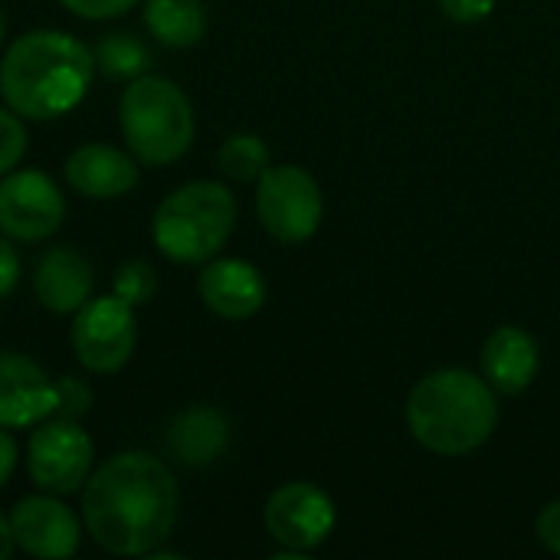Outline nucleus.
I'll use <instances>...</instances> for the list:
<instances>
[{
	"mask_svg": "<svg viewBox=\"0 0 560 560\" xmlns=\"http://www.w3.org/2000/svg\"><path fill=\"white\" fill-rule=\"evenodd\" d=\"M180 489L174 472L151 453H118L82 486V525L115 558L154 555L174 532Z\"/></svg>",
	"mask_w": 560,
	"mask_h": 560,
	"instance_id": "1",
	"label": "nucleus"
},
{
	"mask_svg": "<svg viewBox=\"0 0 560 560\" xmlns=\"http://www.w3.org/2000/svg\"><path fill=\"white\" fill-rule=\"evenodd\" d=\"M95 72V56L85 43L62 30H33L3 52L0 92L20 118L49 121L89 95Z\"/></svg>",
	"mask_w": 560,
	"mask_h": 560,
	"instance_id": "2",
	"label": "nucleus"
},
{
	"mask_svg": "<svg viewBox=\"0 0 560 560\" xmlns=\"http://www.w3.org/2000/svg\"><path fill=\"white\" fill-rule=\"evenodd\" d=\"M410 433L436 456H466L499 427L495 390L463 368L427 374L407 397Z\"/></svg>",
	"mask_w": 560,
	"mask_h": 560,
	"instance_id": "3",
	"label": "nucleus"
},
{
	"mask_svg": "<svg viewBox=\"0 0 560 560\" xmlns=\"http://www.w3.org/2000/svg\"><path fill=\"white\" fill-rule=\"evenodd\" d=\"M118 125L135 161L164 167L180 161L194 141V105L177 82L144 72L121 92Z\"/></svg>",
	"mask_w": 560,
	"mask_h": 560,
	"instance_id": "4",
	"label": "nucleus"
},
{
	"mask_svg": "<svg viewBox=\"0 0 560 560\" xmlns=\"http://www.w3.org/2000/svg\"><path fill=\"white\" fill-rule=\"evenodd\" d=\"M236 226V197L217 180H194L167 194L154 213V246L184 266L210 262Z\"/></svg>",
	"mask_w": 560,
	"mask_h": 560,
	"instance_id": "5",
	"label": "nucleus"
},
{
	"mask_svg": "<svg viewBox=\"0 0 560 560\" xmlns=\"http://www.w3.org/2000/svg\"><path fill=\"white\" fill-rule=\"evenodd\" d=\"M322 187L299 164L266 167L256 190V213L269 236L279 243H305L322 223Z\"/></svg>",
	"mask_w": 560,
	"mask_h": 560,
	"instance_id": "6",
	"label": "nucleus"
},
{
	"mask_svg": "<svg viewBox=\"0 0 560 560\" xmlns=\"http://www.w3.org/2000/svg\"><path fill=\"white\" fill-rule=\"evenodd\" d=\"M92 459H95V446L89 433L79 427V420L49 417L36 423L26 443V472L36 489L52 495L79 492L92 476Z\"/></svg>",
	"mask_w": 560,
	"mask_h": 560,
	"instance_id": "7",
	"label": "nucleus"
},
{
	"mask_svg": "<svg viewBox=\"0 0 560 560\" xmlns=\"http://www.w3.org/2000/svg\"><path fill=\"white\" fill-rule=\"evenodd\" d=\"M138 341L135 308L118 295L89 299L72 322V351L79 364L92 374H115L121 371Z\"/></svg>",
	"mask_w": 560,
	"mask_h": 560,
	"instance_id": "8",
	"label": "nucleus"
},
{
	"mask_svg": "<svg viewBox=\"0 0 560 560\" xmlns=\"http://www.w3.org/2000/svg\"><path fill=\"white\" fill-rule=\"evenodd\" d=\"M266 532L292 555L315 551L335 532V502L312 482H285L266 502Z\"/></svg>",
	"mask_w": 560,
	"mask_h": 560,
	"instance_id": "9",
	"label": "nucleus"
},
{
	"mask_svg": "<svg viewBox=\"0 0 560 560\" xmlns=\"http://www.w3.org/2000/svg\"><path fill=\"white\" fill-rule=\"evenodd\" d=\"M66 220V200L43 171H10L0 180V233L16 243H43Z\"/></svg>",
	"mask_w": 560,
	"mask_h": 560,
	"instance_id": "10",
	"label": "nucleus"
},
{
	"mask_svg": "<svg viewBox=\"0 0 560 560\" xmlns=\"http://www.w3.org/2000/svg\"><path fill=\"white\" fill-rule=\"evenodd\" d=\"M10 528L16 548L39 560L72 558L82 545V522L52 492L20 499L10 512Z\"/></svg>",
	"mask_w": 560,
	"mask_h": 560,
	"instance_id": "11",
	"label": "nucleus"
},
{
	"mask_svg": "<svg viewBox=\"0 0 560 560\" xmlns=\"http://www.w3.org/2000/svg\"><path fill=\"white\" fill-rule=\"evenodd\" d=\"M56 413V381L26 354H0V427L26 430Z\"/></svg>",
	"mask_w": 560,
	"mask_h": 560,
	"instance_id": "12",
	"label": "nucleus"
},
{
	"mask_svg": "<svg viewBox=\"0 0 560 560\" xmlns=\"http://www.w3.org/2000/svg\"><path fill=\"white\" fill-rule=\"evenodd\" d=\"M197 292L213 315L226 322H246L266 302V279L246 259H213L203 266Z\"/></svg>",
	"mask_w": 560,
	"mask_h": 560,
	"instance_id": "13",
	"label": "nucleus"
},
{
	"mask_svg": "<svg viewBox=\"0 0 560 560\" xmlns=\"http://www.w3.org/2000/svg\"><path fill=\"white\" fill-rule=\"evenodd\" d=\"M95 289V272L89 259L72 246H56L43 253L33 272L36 302L52 315H75Z\"/></svg>",
	"mask_w": 560,
	"mask_h": 560,
	"instance_id": "14",
	"label": "nucleus"
},
{
	"mask_svg": "<svg viewBox=\"0 0 560 560\" xmlns=\"http://www.w3.org/2000/svg\"><path fill=\"white\" fill-rule=\"evenodd\" d=\"M62 174L69 180V187L89 200H115L125 197L135 184H138V164L131 154L112 148V144H82L75 148L66 164Z\"/></svg>",
	"mask_w": 560,
	"mask_h": 560,
	"instance_id": "15",
	"label": "nucleus"
},
{
	"mask_svg": "<svg viewBox=\"0 0 560 560\" xmlns=\"http://www.w3.org/2000/svg\"><path fill=\"white\" fill-rule=\"evenodd\" d=\"M538 364H541L538 341L518 325L495 328L482 345V374L499 394L515 397L528 390L532 381L538 377Z\"/></svg>",
	"mask_w": 560,
	"mask_h": 560,
	"instance_id": "16",
	"label": "nucleus"
},
{
	"mask_svg": "<svg viewBox=\"0 0 560 560\" xmlns=\"http://www.w3.org/2000/svg\"><path fill=\"white\" fill-rule=\"evenodd\" d=\"M164 443L180 466H210L230 450V420L213 407H190L167 423Z\"/></svg>",
	"mask_w": 560,
	"mask_h": 560,
	"instance_id": "17",
	"label": "nucleus"
},
{
	"mask_svg": "<svg viewBox=\"0 0 560 560\" xmlns=\"http://www.w3.org/2000/svg\"><path fill=\"white\" fill-rule=\"evenodd\" d=\"M144 26L164 46H197L207 33L203 0H144Z\"/></svg>",
	"mask_w": 560,
	"mask_h": 560,
	"instance_id": "18",
	"label": "nucleus"
},
{
	"mask_svg": "<svg viewBox=\"0 0 560 560\" xmlns=\"http://www.w3.org/2000/svg\"><path fill=\"white\" fill-rule=\"evenodd\" d=\"M95 56V69L105 72L108 79H138L151 69V49L141 36L128 33V30H112L105 36L95 39L92 46Z\"/></svg>",
	"mask_w": 560,
	"mask_h": 560,
	"instance_id": "19",
	"label": "nucleus"
},
{
	"mask_svg": "<svg viewBox=\"0 0 560 560\" xmlns=\"http://www.w3.org/2000/svg\"><path fill=\"white\" fill-rule=\"evenodd\" d=\"M217 164L226 177L240 180V184H249V180H259L269 167V148L259 135H230L220 151H217Z\"/></svg>",
	"mask_w": 560,
	"mask_h": 560,
	"instance_id": "20",
	"label": "nucleus"
},
{
	"mask_svg": "<svg viewBox=\"0 0 560 560\" xmlns=\"http://www.w3.org/2000/svg\"><path fill=\"white\" fill-rule=\"evenodd\" d=\"M158 292V276L144 259H128L118 266L115 282H112V295H118L121 302H128L131 308L151 302Z\"/></svg>",
	"mask_w": 560,
	"mask_h": 560,
	"instance_id": "21",
	"label": "nucleus"
},
{
	"mask_svg": "<svg viewBox=\"0 0 560 560\" xmlns=\"http://www.w3.org/2000/svg\"><path fill=\"white\" fill-rule=\"evenodd\" d=\"M26 128L13 108H0V177L10 174L26 154Z\"/></svg>",
	"mask_w": 560,
	"mask_h": 560,
	"instance_id": "22",
	"label": "nucleus"
},
{
	"mask_svg": "<svg viewBox=\"0 0 560 560\" xmlns=\"http://www.w3.org/2000/svg\"><path fill=\"white\" fill-rule=\"evenodd\" d=\"M92 407V390L79 377H62L56 381V413L62 420H82Z\"/></svg>",
	"mask_w": 560,
	"mask_h": 560,
	"instance_id": "23",
	"label": "nucleus"
},
{
	"mask_svg": "<svg viewBox=\"0 0 560 560\" xmlns=\"http://www.w3.org/2000/svg\"><path fill=\"white\" fill-rule=\"evenodd\" d=\"M59 3L82 20H115L128 13L138 0H59Z\"/></svg>",
	"mask_w": 560,
	"mask_h": 560,
	"instance_id": "24",
	"label": "nucleus"
},
{
	"mask_svg": "<svg viewBox=\"0 0 560 560\" xmlns=\"http://www.w3.org/2000/svg\"><path fill=\"white\" fill-rule=\"evenodd\" d=\"M440 10L456 23H476L495 10V0H440Z\"/></svg>",
	"mask_w": 560,
	"mask_h": 560,
	"instance_id": "25",
	"label": "nucleus"
},
{
	"mask_svg": "<svg viewBox=\"0 0 560 560\" xmlns=\"http://www.w3.org/2000/svg\"><path fill=\"white\" fill-rule=\"evenodd\" d=\"M16 282H20V256L10 236H0V299L13 295Z\"/></svg>",
	"mask_w": 560,
	"mask_h": 560,
	"instance_id": "26",
	"label": "nucleus"
},
{
	"mask_svg": "<svg viewBox=\"0 0 560 560\" xmlns=\"http://www.w3.org/2000/svg\"><path fill=\"white\" fill-rule=\"evenodd\" d=\"M535 532H538V541H541L551 555H560V499L558 502H551V505H545V512L538 515Z\"/></svg>",
	"mask_w": 560,
	"mask_h": 560,
	"instance_id": "27",
	"label": "nucleus"
},
{
	"mask_svg": "<svg viewBox=\"0 0 560 560\" xmlns=\"http://www.w3.org/2000/svg\"><path fill=\"white\" fill-rule=\"evenodd\" d=\"M16 443H13V436L7 433V427H0V489L10 482V476H13V469H16Z\"/></svg>",
	"mask_w": 560,
	"mask_h": 560,
	"instance_id": "28",
	"label": "nucleus"
},
{
	"mask_svg": "<svg viewBox=\"0 0 560 560\" xmlns=\"http://www.w3.org/2000/svg\"><path fill=\"white\" fill-rule=\"evenodd\" d=\"M16 541H13V528H10V518L0 515V560H7L13 555Z\"/></svg>",
	"mask_w": 560,
	"mask_h": 560,
	"instance_id": "29",
	"label": "nucleus"
},
{
	"mask_svg": "<svg viewBox=\"0 0 560 560\" xmlns=\"http://www.w3.org/2000/svg\"><path fill=\"white\" fill-rule=\"evenodd\" d=\"M0 43H3V16H0Z\"/></svg>",
	"mask_w": 560,
	"mask_h": 560,
	"instance_id": "30",
	"label": "nucleus"
}]
</instances>
